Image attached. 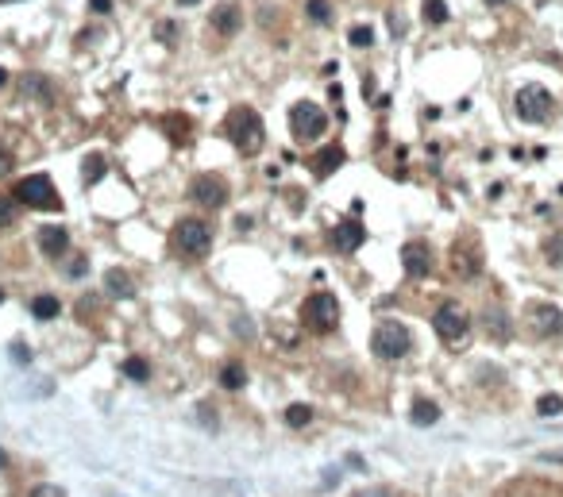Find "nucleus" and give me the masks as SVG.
<instances>
[{"label":"nucleus","instance_id":"obj_1","mask_svg":"<svg viewBox=\"0 0 563 497\" xmlns=\"http://www.w3.org/2000/svg\"><path fill=\"white\" fill-rule=\"evenodd\" d=\"M224 132H228V139H232V146L240 154H259L263 151V143H266V127H263V120H259V112L255 108H247V104H240V108H232L228 112V120H224Z\"/></svg>","mask_w":563,"mask_h":497},{"label":"nucleus","instance_id":"obj_4","mask_svg":"<svg viewBox=\"0 0 563 497\" xmlns=\"http://www.w3.org/2000/svg\"><path fill=\"white\" fill-rule=\"evenodd\" d=\"M371 347H374V355H378V358H386V363H397V358L409 355L413 336H409V328H405V324H397V320H382L378 328H374Z\"/></svg>","mask_w":563,"mask_h":497},{"label":"nucleus","instance_id":"obj_37","mask_svg":"<svg viewBox=\"0 0 563 497\" xmlns=\"http://www.w3.org/2000/svg\"><path fill=\"white\" fill-rule=\"evenodd\" d=\"M235 332H240V336H255V328H251L247 316H240V320H235Z\"/></svg>","mask_w":563,"mask_h":497},{"label":"nucleus","instance_id":"obj_31","mask_svg":"<svg viewBox=\"0 0 563 497\" xmlns=\"http://www.w3.org/2000/svg\"><path fill=\"white\" fill-rule=\"evenodd\" d=\"M371 43H374L371 27H352V46H371Z\"/></svg>","mask_w":563,"mask_h":497},{"label":"nucleus","instance_id":"obj_29","mask_svg":"<svg viewBox=\"0 0 563 497\" xmlns=\"http://www.w3.org/2000/svg\"><path fill=\"white\" fill-rule=\"evenodd\" d=\"M424 20L428 23H447V4L444 0H424Z\"/></svg>","mask_w":563,"mask_h":497},{"label":"nucleus","instance_id":"obj_23","mask_svg":"<svg viewBox=\"0 0 563 497\" xmlns=\"http://www.w3.org/2000/svg\"><path fill=\"white\" fill-rule=\"evenodd\" d=\"M409 417H413V424L424 428V424H436V420H440V409H436L432 401H413V413H409Z\"/></svg>","mask_w":563,"mask_h":497},{"label":"nucleus","instance_id":"obj_19","mask_svg":"<svg viewBox=\"0 0 563 497\" xmlns=\"http://www.w3.org/2000/svg\"><path fill=\"white\" fill-rule=\"evenodd\" d=\"M23 96H35V101L51 104L54 101V89H51V81H47L43 73H27V77H23Z\"/></svg>","mask_w":563,"mask_h":497},{"label":"nucleus","instance_id":"obj_3","mask_svg":"<svg viewBox=\"0 0 563 497\" xmlns=\"http://www.w3.org/2000/svg\"><path fill=\"white\" fill-rule=\"evenodd\" d=\"M170 243H174L178 255L185 258H205L209 247H212V227L205 224V220H178L174 224V235H170Z\"/></svg>","mask_w":563,"mask_h":497},{"label":"nucleus","instance_id":"obj_25","mask_svg":"<svg viewBox=\"0 0 563 497\" xmlns=\"http://www.w3.org/2000/svg\"><path fill=\"white\" fill-rule=\"evenodd\" d=\"M16 216H20V201L8 197V193H0V232H4V227H12Z\"/></svg>","mask_w":563,"mask_h":497},{"label":"nucleus","instance_id":"obj_16","mask_svg":"<svg viewBox=\"0 0 563 497\" xmlns=\"http://www.w3.org/2000/svg\"><path fill=\"white\" fill-rule=\"evenodd\" d=\"M240 27H243V12H240L235 4H220V8H212V31H216V35L232 39Z\"/></svg>","mask_w":563,"mask_h":497},{"label":"nucleus","instance_id":"obj_32","mask_svg":"<svg viewBox=\"0 0 563 497\" xmlns=\"http://www.w3.org/2000/svg\"><path fill=\"white\" fill-rule=\"evenodd\" d=\"M197 420H201L205 428H212V432H216V424H220V420H216V413H212L209 405H197Z\"/></svg>","mask_w":563,"mask_h":497},{"label":"nucleus","instance_id":"obj_10","mask_svg":"<svg viewBox=\"0 0 563 497\" xmlns=\"http://www.w3.org/2000/svg\"><path fill=\"white\" fill-rule=\"evenodd\" d=\"M528 328L536 339H552L563 332V313L556 305H528Z\"/></svg>","mask_w":563,"mask_h":497},{"label":"nucleus","instance_id":"obj_35","mask_svg":"<svg viewBox=\"0 0 563 497\" xmlns=\"http://www.w3.org/2000/svg\"><path fill=\"white\" fill-rule=\"evenodd\" d=\"M85 270H89V263H85V258H73V263H70V278H81Z\"/></svg>","mask_w":563,"mask_h":497},{"label":"nucleus","instance_id":"obj_20","mask_svg":"<svg viewBox=\"0 0 563 497\" xmlns=\"http://www.w3.org/2000/svg\"><path fill=\"white\" fill-rule=\"evenodd\" d=\"M58 297H51V293H39L35 301H31V316H35V320H54V316H58Z\"/></svg>","mask_w":563,"mask_h":497},{"label":"nucleus","instance_id":"obj_8","mask_svg":"<svg viewBox=\"0 0 563 497\" xmlns=\"http://www.w3.org/2000/svg\"><path fill=\"white\" fill-rule=\"evenodd\" d=\"M513 112H517L525 124H540V120H548V112H552V93L544 85L517 89V96H513Z\"/></svg>","mask_w":563,"mask_h":497},{"label":"nucleus","instance_id":"obj_7","mask_svg":"<svg viewBox=\"0 0 563 497\" xmlns=\"http://www.w3.org/2000/svg\"><path fill=\"white\" fill-rule=\"evenodd\" d=\"M432 328H436V336L444 339V344H459V339L467 336V328H471V316H467L463 305L444 301V305L432 313Z\"/></svg>","mask_w":563,"mask_h":497},{"label":"nucleus","instance_id":"obj_9","mask_svg":"<svg viewBox=\"0 0 563 497\" xmlns=\"http://www.w3.org/2000/svg\"><path fill=\"white\" fill-rule=\"evenodd\" d=\"M190 197L197 201L201 208H224L228 205V182L220 174H197L193 177V185H190Z\"/></svg>","mask_w":563,"mask_h":497},{"label":"nucleus","instance_id":"obj_11","mask_svg":"<svg viewBox=\"0 0 563 497\" xmlns=\"http://www.w3.org/2000/svg\"><path fill=\"white\" fill-rule=\"evenodd\" d=\"M402 266H405L409 278H428V274H432V247H428V243H421V239L405 243V247H402Z\"/></svg>","mask_w":563,"mask_h":497},{"label":"nucleus","instance_id":"obj_21","mask_svg":"<svg viewBox=\"0 0 563 497\" xmlns=\"http://www.w3.org/2000/svg\"><path fill=\"white\" fill-rule=\"evenodd\" d=\"M220 386L224 389H243L247 386V370H243L240 363H228L224 370H220Z\"/></svg>","mask_w":563,"mask_h":497},{"label":"nucleus","instance_id":"obj_14","mask_svg":"<svg viewBox=\"0 0 563 497\" xmlns=\"http://www.w3.org/2000/svg\"><path fill=\"white\" fill-rule=\"evenodd\" d=\"M452 270L459 274L463 282L475 278V274L483 270V255H478V247H467V243H463V247H455V251H452Z\"/></svg>","mask_w":563,"mask_h":497},{"label":"nucleus","instance_id":"obj_17","mask_svg":"<svg viewBox=\"0 0 563 497\" xmlns=\"http://www.w3.org/2000/svg\"><path fill=\"white\" fill-rule=\"evenodd\" d=\"M344 158H347L344 146L332 143V146H324V151H316L309 162H313V174H316V177H328V174H336V170L344 166Z\"/></svg>","mask_w":563,"mask_h":497},{"label":"nucleus","instance_id":"obj_2","mask_svg":"<svg viewBox=\"0 0 563 497\" xmlns=\"http://www.w3.org/2000/svg\"><path fill=\"white\" fill-rule=\"evenodd\" d=\"M16 201L27 208H39V213H62V197L54 189V182L47 174H27L16 182Z\"/></svg>","mask_w":563,"mask_h":497},{"label":"nucleus","instance_id":"obj_28","mask_svg":"<svg viewBox=\"0 0 563 497\" xmlns=\"http://www.w3.org/2000/svg\"><path fill=\"white\" fill-rule=\"evenodd\" d=\"M305 15H309L313 23H328V20H332L328 0H309V4H305Z\"/></svg>","mask_w":563,"mask_h":497},{"label":"nucleus","instance_id":"obj_34","mask_svg":"<svg viewBox=\"0 0 563 497\" xmlns=\"http://www.w3.org/2000/svg\"><path fill=\"white\" fill-rule=\"evenodd\" d=\"M31 497H66V490H62V486H35Z\"/></svg>","mask_w":563,"mask_h":497},{"label":"nucleus","instance_id":"obj_24","mask_svg":"<svg viewBox=\"0 0 563 497\" xmlns=\"http://www.w3.org/2000/svg\"><path fill=\"white\" fill-rule=\"evenodd\" d=\"M120 370H124V378H132V382H147V378H151V366H147L140 355L124 358V366H120Z\"/></svg>","mask_w":563,"mask_h":497},{"label":"nucleus","instance_id":"obj_12","mask_svg":"<svg viewBox=\"0 0 563 497\" xmlns=\"http://www.w3.org/2000/svg\"><path fill=\"white\" fill-rule=\"evenodd\" d=\"M363 239H366V227L359 224V220H340L336 232H332V247L344 251V255L359 251V247H363Z\"/></svg>","mask_w":563,"mask_h":497},{"label":"nucleus","instance_id":"obj_42","mask_svg":"<svg viewBox=\"0 0 563 497\" xmlns=\"http://www.w3.org/2000/svg\"><path fill=\"white\" fill-rule=\"evenodd\" d=\"M0 85H8V70H0Z\"/></svg>","mask_w":563,"mask_h":497},{"label":"nucleus","instance_id":"obj_38","mask_svg":"<svg viewBox=\"0 0 563 497\" xmlns=\"http://www.w3.org/2000/svg\"><path fill=\"white\" fill-rule=\"evenodd\" d=\"M12 358H16V363H31V351H27V347L16 344V347H12Z\"/></svg>","mask_w":563,"mask_h":497},{"label":"nucleus","instance_id":"obj_27","mask_svg":"<svg viewBox=\"0 0 563 497\" xmlns=\"http://www.w3.org/2000/svg\"><path fill=\"white\" fill-rule=\"evenodd\" d=\"M536 413H540V417H559V413H563V397L559 394H544L540 401H536Z\"/></svg>","mask_w":563,"mask_h":497},{"label":"nucleus","instance_id":"obj_26","mask_svg":"<svg viewBox=\"0 0 563 497\" xmlns=\"http://www.w3.org/2000/svg\"><path fill=\"white\" fill-rule=\"evenodd\" d=\"M309 420H313V409H309V405H290V409H285V424L290 428H305Z\"/></svg>","mask_w":563,"mask_h":497},{"label":"nucleus","instance_id":"obj_18","mask_svg":"<svg viewBox=\"0 0 563 497\" xmlns=\"http://www.w3.org/2000/svg\"><path fill=\"white\" fill-rule=\"evenodd\" d=\"M104 289H109L112 297H124V301L135 297V282H132V274H128V270H109V274H104Z\"/></svg>","mask_w":563,"mask_h":497},{"label":"nucleus","instance_id":"obj_40","mask_svg":"<svg viewBox=\"0 0 563 497\" xmlns=\"http://www.w3.org/2000/svg\"><path fill=\"white\" fill-rule=\"evenodd\" d=\"M4 467H8V451L0 447V470H4Z\"/></svg>","mask_w":563,"mask_h":497},{"label":"nucleus","instance_id":"obj_36","mask_svg":"<svg viewBox=\"0 0 563 497\" xmlns=\"http://www.w3.org/2000/svg\"><path fill=\"white\" fill-rule=\"evenodd\" d=\"M112 8V0H89V12H97V15H104Z\"/></svg>","mask_w":563,"mask_h":497},{"label":"nucleus","instance_id":"obj_41","mask_svg":"<svg viewBox=\"0 0 563 497\" xmlns=\"http://www.w3.org/2000/svg\"><path fill=\"white\" fill-rule=\"evenodd\" d=\"M502 4H505V0H486V8H502Z\"/></svg>","mask_w":563,"mask_h":497},{"label":"nucleus","instance_id":"obj_30","mask_svg":"<svg viewBox=\"0 0 563 497\" xmlns=\"http://www.w3.org/2000/svg\"><path fill=\"white\" fill-rule=\"evenodd\" d=\"M81 177H85L89 185H93V182H101V177H104V158H101V154L85 158V170H81Z\"/></svg>","mask_w":563,"mask_h":497},{"label":"nucleus","instance_id":"obj_5","mask_svg":"<svg viewBox=\"0 0 563 497\" xmlns=\"http://www.w3.org/2000/svg\"><path fill=\"white\" fill-rule=\"evenodd\" d=\"M301 320H305L309 332H332L340 324V301L336 293H313V297H305V305H301Z\"/></svg>","mask_w":563,"mask_h":497},{"label":"nucleus","instance_id":"obj_15","mask_svg":"<svg viewBox=\"0 0 563 497\" xmlns=\"http://www.w3.org/2000/svg\"><path fill=\"white\" fill-rule=\"evenodd\" d=\"M483 328H486V336H490L494 344H509V336H513L509 316H505V308H497V305H490L483 313Z\"/></svg>","mask_w":563,"mask_h":497},{"label":"nucleus","instance_id":"obj_22","mask_svg":"<svg viewBox=\"0 0 563 497\" xmlns=\"http://www.w3.org/2000/svg\"><path fill=\"white\" fill-rule=\"evenodd\" d=\"M544 263L556 266V270H563V232H556V235L544 239Z\"/></svg>","mask_w":563,"mask_h":497},{"label":"nucleus","instance_id":"obj_6","mask_svg":"<svg viewBox=\"0 0 563 497\" xmlns=\"http://www.w3.org/2000/svg\"><path fill=\"white\" fill-rule=\"evenodd\" d=\"M290 132H293L297 143H313V139H321V135L328 132V116L321 112V104L297 101L290 108Z\"/></svg>","mask_w":563,"mask_h":497},{"label":"nucleus","instance_id":"obj_43","mask_svg":"<svg viewBox=\"0 0 563 497\" xmlns=\"http://www.w3.org/2000/svg\"><path fill=\"white\" fill-rule=\"evenodd\" d=\"M0 305H4V289H0Z\"/></svg>","mask_w":563,"mask_h":497},{"label":"nucleus","instance_id":"obj_13","mask_svg":"<svg viewBox=\"0 0 563 497\" xmlns=\"http://www.w3.org/2000/svg\"><path fill=\"white\" fill-rule=\"evenodd\" d=\"M39 247H43L47 258H62L70 251V232H66V227H58V224L39 227Z\"/></svg>","mask_w":563,"mask_h":497},{"label":"nucleus","instance_id":"obj_33","mask_svg":"<svg viewBox=\"0 0 563 497\" xmlns=\"http://www.w3.org/2000/svg\"><path fill=\"white\" fill-rule=\"evenodd\" d=\"M12 166H16V158H12V151H8L4 143H0V177H8L12 174Z\"/></svg>","mask_w":563,"mask_h":497},{"label":"nucleus","instance_id":"obj_39","mask_svg":"<svg viewBox=\"0 0 563 497\" xmlns=\"http://www.w3.org/2000/svg\"><path fill=\"white\" fill-rule=\"evenodd\" d=\"M359 497H390V490H363Z\"/></svg>","mask_w":563,"mask_h":497}]
</instances>
